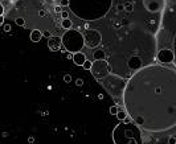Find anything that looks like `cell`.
I'll list each match as a JSON object with an SVG mask.
<instances>
[{"label":"cell","instance_id":"cell-1","mask_svg":"<svg viewBox=\"0 0 176 144\" xmlns=\"http://www.w3.org/2000/svg\"><path fill=\"white\" fill-rule=\"evenodd\" d=\"M125 112L142 131L164 132L176 126V69L151 64L132 74L123 87Z\"/></svg>","mask_w":176,"mask_h":144},{"label":"cell","instance_id":"cell-2","mask_svg":"<svg viewBox=\"0 0 176 144\" xmlns=\"http://www.w3.org/2000/svg\"><path fill=\"white\" fill-rule=\"evenodd\" d=\"M92 74L102 86L111 94V97H119L123 93V87L126 81L121 78L119 76L113 74L110 70V66L106 60H97L92 62Z\"/></svg>","mask_w":176,"mask_h":144},{"label":"cell","instance_id":"cell-3","mask_svg":"<svg viewBox=\"0 0 176 144\" xmlns=\"http://www.w3.org/2000/svg\"><path fill=\"white\" fill-rule=\"evenodd\" d=\"M114 144H143L142 130L132 122H121L113 131Z\"/></svg>","mask_w":176,"mask_h":144},{"label":"cell","instance_id":"cell-4","mask_svg":"<svg viewBox=\"0 0 176 144\" xmlns=\"http://www.w3.org/2000/svg\"><path fill=\"white\" fill-rule=\"evenodd\" d=\"M61 44L64 45L68 52L70 53H77V52H81L82 48L85 46L84 44V36L81 32L76 29H68V32L62 34L61 37Z\"/></svg>","mask_w":176,"mask_h":144},{"label":"cell","instance_id":"cell-5","mask_svg":"<svg viewBox=\"0 0 176 144\" xmlns=\"http://www.w3.org/2000/svg\"><path fill=\"white\" fill-rule=\"evenodd\" d=\"M84 36V44L85 46H88V48H96V46H98L101 44V41H102V36H101V33L98 32V30H88V32H85V34H82Z\"/></svg>","mask_w":176,"mask_h":144},{"label":"cell","instance_id":"cell-6","mask_svg":"<svg viewBox=\"0 0 176 144\" xmlns=\"http://www.w3.org/2000/svg\"><path fill=\"white\" fill-rule=\"evenodd\" d=\"M156 60L163 65H168V64H172L175 61V54H173L172 50L169 49H163L160 50L159 53L156 54Z\"/></svg>","mask_w":176,"mask_h":144},{"label":"cell","instance_id":"cell-7","mask_svg":"<svg viewBox=\"0 0 176 144\" xmlns=\"http://www.w3.org/2000/svg\"><path fill=\"white\" fill-rule=\"evenodd\" d=\"M60 46H61V38L57 37V36H50L48 38V48H49L52 52H58L60 50Z\"/></svg>","mask_w":176,"mask_h":144},{"label":"cell","instance_id":"cell-8","mask_svg":"<svg viewBox=\"0 0 176 144\" xmlns=\"http://www.w3.org/2000/svg\"><path fill=\"white\" fill-rule=\"evenodd\" d=\"M72 58H73V62H74L76 65H78V66H82V64L86 61V56H85V53H82V52H77V53H74L72 56Z\"/></svg>","mask_w":176,"mask_h":144},{"label":"cell","instance_id":"cell-9","mask_svg":"<svg viewBox=\"0 0 176 144\" xmlns=\"http://www.w3.org/2000/svg\"><path fill=\"white\" fill-rule=\"evenodd\" d=\"M29 38H31L32 42H38L42 38V32L38 29H33L31 32V34H29Z\"/></svg>","mask_w":176,"mask_h":144},{"label":"cell","instance_id":"cell-10","mask_svg":"<svg viewBox=\"0 0 176 144\" xmlns=\"http://www.w3.org/2000/svg\"><path fill=\"white\" fill-rule=\"evenodd\" d=\"M105 52L102 49H98V50H96L94 53H93V57H94V61H97V60H105Z\"/></svg>","mask_w":176,"mask_h":144},{"label":"cell","instance_id":"cell-11","mask_svg":"<svg viewBox=\"0 0 176 144\" xmlns=\"http://www.w3.org/2000/svg\"><path fill=\"white\" fill-rule=\"evenodd\" d=\"M72 25H73V23L70 21L69 19H62V21H61V27L64 28V29H72Z\"/></svg>","mask_w":176,"mask_h":144},{"label":"cell","instance_id":"cell-12","mask_svg":"<svg viewBox=\"0 0 176 144\" xmlns=\"http://www.w3.org/2000/svg\"><path fill=\"white\" fill-rule=\"evenodd\" d=\"M115 116H117V118H118V119H119V120L122 122L123 119H125V118L127 116V115H126V112H125V111L119 108V110H118V112H117V115H115Z\"/></svg>","mask_w":176,"mask_h":144},{"label":"cell","instance_id":"cell-13","mask_svg":"<svg viewBox=\"0 0 176 144\" xmlns=\"http://www.w3.org/2000/svg\"><path fill=\"white\" fill-rule=\"evenodd\" d=\"M123 8H125V11L131 12V11H132V9H134V5H132V4H131V3H125Z\"/></svg>","mask_w":176,"mask_h":144},{"label":"cell","instance_id":"cell-14","mask_svg":"<svg viewBox=\"0 0 176 144\" xmlns=\"http://www.w3.org/2000/svg\"><path fill=\"white\" fill-rule=\"evenodd\" d=\"M82 66H84V69L85 70H90V68H92V61H89V60H86L82 64Z\"/></svg>","mask_w":176,"mask_h":144},{"label":"cell","instance_id":"cell-15","mask_svg":"<svg viewBox=\"0 0 176 144\" xmlns=\"http://www.w3.org/2000/svg\"><path fill=\"white\" fill-rule=\"evenodd\" d=\"M15 21H16V24H17L19 27H24V25H25V20H24L23 17H17Z\"/></svg>","mask_w":176,"mask_h":144},{"label":"cell","instance_id":"cell-16","mask_svg":"<svg viewBox=\"0 0 176 144\" xmlns=\"http://www.w3.org/2000/svg\"><path fill=\"white\" fill-rule=\"evenodd\" d=\"M118 110H119L118 106H111V107H110V114L115 116V115H117V112H118Z\"/></svg>","mask_w":176,"mask_h":144},{"label":"cell","instance_id":"cell-17","mask_svg":"<svg viewBox=\"0 0 176 144\" xmlns=\"http://www.w3.org/2000/svg\"><path fill=\"white\" fill-rule=\"evenodd\" d=\"M60 15H61L62 19H69V12L68 11H61L60 12Z\"/></svg>","mask_w":176,"mask_h":144},{"label":"cell","instance_id":"cell-18","mask_svg":"<svg viewBox=\"0 0 176 144\" xmlns=\"http://www.w3.org/2000/svg\"><path fill=\"white\" fill-rule=\"evenodd\" d=\"M64 81H65L66 84H69L70 81H72V77H70L69 74H65V76H64Z\"/></svg>","mask_w":176,"mask_h":144},{"label":"cell","instance_id":"cell-19","mask_svg":"<svg viewBox=\"0 0 176 144\" xmlns=\"http://www.w3.org/2000/svg\"><path fill=\"white\" fill-rule=\"evenodd\" d=\"M69 5V0H61V7H68Z\"/></svg>","mask_w":176,"mask_h":144},{"label":"cell","instance_id":"cell-20","mask_svg":"<svg viewBox=\"0 0 176 144\" xmlns=\"http://www.w3.org/2000/svg\"><path fill=\"white\" fill-rule=\"evenodd\" d=\"M62 9H61V5H54V12L56 13H60Z\"/></svg>","mask_w":176,"mask_h":144},{"label":"cell","instance_id":"cell-21","mask_svg":"<svg viewBox=\"0 0 176 144\" xmlns=\"http://www.w3.org/2000/svg\"><path fill=\"white\" fill-rule=\"evenodd\" d=\"M45 13H46V12L44 11V9H41V11L38 12V16H40V17H44V16H45Z\"/></svg>","mask_w":176,"mask_h":144},{"label":"cell","instance_id":"cell-22","mask_svg":"<svg viewBox=\"0 0 176 144\" xmlns=\"http://www.w3.org/2000/svg\"><path fill=\"white\" fill-rule=\"evenodd\" d=\"M168 143H169V144H176V140H175V137H169Z\"/></svg>","mask_w":176,"mask_h":144},{"label":"cell","instance_id":"cell-23","mask_svg":"<svg viewBox=\"0 0 176 144\" xmlns=\"http://www.w3.org/2000/svg\"><path fill=\"white\" fill-rule=\"evenodd\" d=\"M42 36H45V37L49 38L50 37V32H46V30H45V32H42Z\"/></svg>","mask_w":176,"mask_h":144},{"label":"cell","instance_id":"cell-24","mask_svg":"<svg viewBox=\"0 0 176 144\" xmlns=\"http://www.w3.org/2000/svg\"><path fill=\"white\" fill-rule=\"evenodd\" d=\"M4 15V7L1 5V3H0V16Z\"/></svg>","mask_w":176,"mask_h":144},{"label":"cell","instance_id":"cell-25","mask_svg":"<svg viewBox=\"0 0 176 144\" xmlns=\"http://www.w3.org/2000/svg\"><path fill=\"white\" fill-rule=\"evenodd\" d=\"M82 84H84L82 80H77V86H82Z\"/></svg>","mask_w":176,"mask_h":144},{"label":"cell","instance_id":"cell-26","mask_svg":"<svg viewBox=\"0 0 176 144\" xmlns=\"http://www.w3.org/2000/svg\"><path fill=\"white\" fill-rule=\"evenodd\" d=\"M3 21H4V16L1 15V16H0V25H1V24H3Z\"/></svg>","mask_w":176,"mask_h":144}]
</instances>
